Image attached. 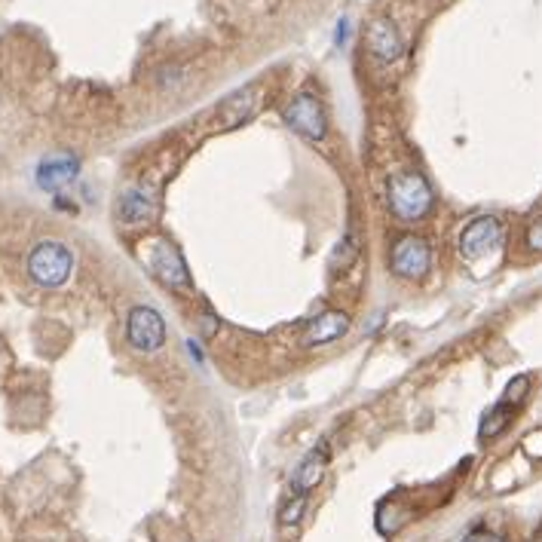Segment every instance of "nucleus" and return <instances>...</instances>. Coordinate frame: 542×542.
I'll use <instances>...</instances> for the list:
<instances>
[{"label":"nucleus","instance_id":"nucleus-1","mask_svg":"<svg viewBox=\"0 0 542 542\" xmlns=\"http://www.w3.org/2000/svg\"><path fill=\"white\" fill-rule=\"evenodd\" d=\"M386 206L396 221L417 224V221L429 218V212L435 209V190L423 172L399 169V172H392L386 181Z\"/></svg>","mask_w":542,"mask_h":542},{"label":"nucleus","instance_id":"nucleus-2","mask_svg":"<svg viewBox=\"0 0 542 542\" xmlns=\"http://www.w3.org/2000/svg\"><path fill=\"white\" fill-rule=\"evenodd\" d=\"M144 267L160 285H166L175 294H193V276L181 255V249L166 236H151L141 245Z\"/></svg>","mask_w":542,"mask_h":542},{"label":"nucleus","instance_id":"nucleus-3","mask_svg":"<svg viewBox=\"0 0 542 542\" xmlns=\"http://www.w3.org/2000/svg\"><path fill=\"white\" fill-rule=\"evenodd\" d=\"M28 276L40 288H62L74 273V252L59 239H40L25 258Z\"/></svg>","mask_w":542,"mask_h":542},{"label":"nucleus","instance_id":"nucleus-4","mask_svg":"<svg viewBox=\"0 0 542 542\" xmlns=\"http://www.w3.org/2000/svg\"><path fill=\"white\" fill-rule=\"evenodd\" d=\"M432 270V245L420 233H399L389 245V273L405 282H423Z\"/></svg>","mask_w":542,"mask_h":542},{"label":"nucleus","instance_id":"nucleus-5","mask_svg":"<svg viewBox=\"0 0 542 542\" xmlns=\"http://www.w3.org/2000/svg\"><path fill=\"white\" fill-rule=\"evenodd\" d=\"M282 120L291 132H298L301 138L307 141H322L328 135V114L319 102V95L313 92H298L291 98V102L285 105L282 111Z\"/></svg>","mask_w":542,"mask_h":542},{"label":"nucleus","instance_id":"nucleus-6","mask_svg":"<svg viewBox=\"0 0 542 542\" xmlns=\"http://www.w3.org/2000/svg\"><path fill=\"white\" fill-rule=\"evenodd\" d=\"M506 239V224L497 218V215H481L475 221H469L460 233V255L463 261H481V258H490Z\"/></svg>","mask_w":542,"mask_h":542},{"label":"nucleus","instance_id":"nucleus-7","mask_svg":"<svg viewBox=\"0 0 542 542\" xmlns=\"http://www.w3.org/2000/svg\"><path fill=\"white\" fill-rule=\"evenodd\" d=\"M126 343L138 353H157L166 343V322L157 307L138 304L126 316Z\"/></svg>","mask_w":542,"mask_h":542},{"label":"nucleus","instance_id":"nucleus-8","mask_svg":"<svg viewBox=\"0 0 542 542\" xmlns=\"http://www.w3.org/2000/svg\"><path fill=\"white\" fill-rule=\"evenodd\" d=\"M350 328H353L350 313L328 307V310H322L319 316H313V319L301 328L298 343H301V347H307V350L328 347V343H334V340H340V337H347Z\"/></svg>","mask_w":542,"mask_h":542},{"label":"nucleus","instance_id":"nucleus-9","mask_svg":"<svg viewBox=\"0 0 542 542\" xmlns=\"http://www.w3.org/2000/svg\"><path fill=\"white\" fill-rule=\"evenodd\" d=\"M328 463H331V445H328V438H322L319 445L298 466H294L291 481H288L291 497H310L313 490L322 484V478L328 472Z\"/></svg>","mask_w":542,"mask_h":542},{"label":"nucleus","instance_id":"nucleus-10","mask_svg":"<svg viewBox=\"0 0 542 542\" xmlns=\"http://www.w3.org/2000/svg\"><path fill=\"white\" fill-rule=\"evenodd\" d=\"M157 209H160V203H157L154 190H151V187H141V184L126 187V190L120 193V200H117V218H120V224H126V227L151 224V221L157 218Z\"/></svg>","mask_w":542,"mask_h":542},{"label":"nucleus","instance_id":"nucleus-11","mask_svg":"<svg viewBox=\"0 0 542 542\" xmlns=\"http://www.w3.org/2000/svg\"><path fill=\"white\" fill-rule=\"evenodd\" d=\"M365 43H368V53H371L377 62H396V59L405 53L402 34H399V28L392 25L389 19H374V22L368 25Z\"/></svg>","mask_w":542,"mask_h":542},{"label":"nucleus","instance_id":"nucleus-12","mask_svg":"<svg viewBox=\"0 0 542 542\" xmlns=\"http://www.w3.org/2000/svg\"><path fill=\"white\" fill-rule=\"evenodd\" d=\"M80 175V160L71 154H56V157H46L37 166V184L43 190H59L65 184H71Z\"/></svg>","mask_w":542,"mask_h":542},{"label":"nucleus","instance_id":"nucleus-13","mask_svg":"<svg viewBox=\"0 0 542 542\" xmlns=\"http://www.w3.org/2000/svg\"><path fill=\"white\" fill-rule=\"evenodd\" d=\"M255 111H258V86H245V89H239V92H233L227 98L215 117H218L221 129H233V126L249 120Z\"/></svg>","mask_w":542,"mask_h":542},{"label":"nucleus","instance_id":"nucleus-14","mask_svg":"<svg viewBox=\"0 0 542 542\" xmlns=\"http://www.w3.org/2000/svg\"><path fill=\"white\" fill-rule=\"evenodd\" d=\"M515 414H518V405H512L509 399H500L494 408L484 411V417H481V423H478V438H481V441L500 438V435L509 429V423L515 420Z\"/></svg>","mask_w":542,"mask_h":542},{"label":"nucleus","instance_id":"nucleus-15","mask_svg":"<svg viewBox=\"0 0 542 542\" xmlns=\"http://www.w3.org/2000/svg\"><path fill=\"white\" fill-rule=\"evenodd\" d=\"M307 500H310V497H288V500H285V506H282V512H279V527H282V530H291V527L301 524V518H304V512H307Z\"/></svg>","mask_w":542,"mask_h":542},{"label":"nucleus","instance_id":"nucleus-16","mask_svg":"<svg viewBox=\"0 0 542 542\" xmlns=\"http://www.w3.org/2000/svg\"><path fill=\"white\" fill-rule=\"evenodd\" d=\"M356 258H359V239L353 233H347V236H343V242L337 245V252H334V267L347 270V267L356 264Z\"/></svg>","mask_w":542,"mask_h":542},{"label":"nucleus","instance_id":"nucleus-17","mask_svg":"<svg viewBox=\"0 0 542 542\" xmlns=\"http://www.w3.org/2000/svg\"><path fill=\"white\" fill-rule=\"evenodd\" d=\"M524 242H527V249H530L533 255H542V215L530 221V227H527V233H524Z\"/></svg>","mask_w":542,"mask_h":542},{"label":"nucleus","instance_id":"nucleus-18","mask_svg":"<svg viewBox=\"0 0 542 542\" xmlns=\"http://www.w3.org/2000/svg\"><path fill=\"white\" fill-rule=\"evenodd\" d=\"M460 542H509V539H503V536L494 533V530H472V533H466Z\"/></svg>","mask_w":542,"mask_h":542},{"label":"nucleus","instance_id":"nucleus-19","mask_svg":"<svg viewBox=\"0 0 542 542\" xmlns=\"http://www.w3.org/2000/svg\"><path fill=\"white\" fill-rule=\"evenodd\" d=\"M347 37H350V22H347V19H340V28H337V43L343 46V43H347Z\"/></svg>","mask_w":542,"mask_h":542},{"label":"nucleus","instance_id":"nucleus-20","mask_svg":"<svg viewBox=\"0 0 542 542\" xmlns=\"http://www.w3.org/2000/svg\"><path fill=\"white\" fill-rule=\"evenodd\" d=\"M187 353H193L196 365H203V350H200V347H196V340H187Z\"/></svg>","mask_w":542,"mask_h":542},{"label":"nucleus","instance_id":"nucleus-21","mask_svg":"<svg viewBox=\"0 0 542 542\" xmlns=\"http://www.w3.org/2000/svg\"><path fill=\"white\" fill-rule=\"evenodd\" d=\"M533 542H542V533H539V536H536V539H533Z\"/></svg>","mask_w":542,"mask_h":542}]
</instances>
